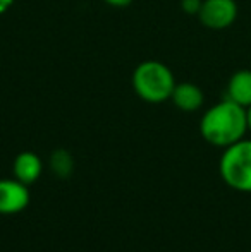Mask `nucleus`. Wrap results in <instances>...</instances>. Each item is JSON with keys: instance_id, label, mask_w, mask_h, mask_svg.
Returning <instances> with one entry per match:
<instances>
[{"instance_id": "1", "label": "nucleus", "mask_w": 251, "mask_h": 252, "mask_svg": "<svg viewBox=\"0 0 251 252\" xmlns=\"http://www.w3.org/2000/svg\"><path fill=\"white\" fill-rule=\"evenodd\" d=\"M248 132L246 108L229 98L210 106L200 120V134L208 144L217 148H229L245 139Z\"/></svg>"}, {"instance_id": "2", "label": "nucleus", "mask_w": 251, "mask_h": 252, "mask_svg": "<svg viewBox=\"0 0 251 252\" xmlns=\"http://www.w3.org/2000/svg\"><path fill=\"white\" fill-rule=\"evenodd\" d=\"M133 88L136 94L146 103H162L171 100L176 88L172 70L157 60L140 63L133 72Z\"/></svg>"}, {"instance_id": "3", "label": "nucleus", "mask_w": 251, "mask_h": 252, "mask_svg": "<svg viewBox=\"0 0 251 252\" xmlns=\"http://www.w3.org/2000/svg\"><path fill=\"white\" fill-rule=\"evenodd\" d=\"M218 173L227 187L251 194V139H241L225 148L218 161Z\"/></svg>"}, {"instance_id": "4", "label": "nucleus", "mask_w": 251, "mask_h": 252, "mask_svg": "<svg viewBox=\"0 0 251 252\" xmlns=\"http://www.w3.org/2000/svg\"><path fill=\"white\" fill-rule=\"evenodd\" d=\"M198 17L208 30H225L238 17V3L234 0H203Z\"/></svg>"}, {"instance_id": "5", "label": "nucleus", "mask_w": 251, "mask_h": 252, "mask_svg": "<svg viewBox=\"0 0 251 252\" xmlns=\"http://www.w3.org/2000/svg\"><path fill=\"white\" fill-rule=\"evenodd\" d=\"M31 199L26 184L17 179H0V215H17Z\"/></svg>"}, {"instance_id": "6", "label": "nucleus", "mask_w": 251, "mask_h": 252, "mask_svg": "<svg viewBox=\"0 0 251 252\" xmlns=\"http://www.w3.org/2000/svg\"><path fill=\"white\" fill-rule=\"evenodd\" d=\"M12 172L14 179L19 182L31 186L40 179L41 172H43V163H41L40 156L33 151H23L16 156L12 163Z\"/></svg>"}, {"instance_id": "7", "label": "nucleus", "mask_w": 251, "mask_h": 252, "mask_svg": "<svg viewBox=\"0 0 251 252\" xmlns=\"http://www.w3.org/2000/svg\"><path fill=\"white\" fill-rule=\"evenodd\" d=\"M172 103L182 112H196L201 108L205 101L203 91L193 83H179L176 84L171 96Z\"/></svg>"}, {"instance_id": "8", "label": "nucleus", "mask_w": 251, "mask_h": 252, "mask_svg": "<svg viewBox=\"0 0 251 252\" xmlns=\"http://www.w3.org/2000/svg\"><path fill=\"white\" fill-rule=\"evenodd\" d=\"M238 105L248 108L251 106V70H236L227 83V96Z\"/></svg>"}, {"instance_id": "9", "label": "nucleus", "mask_w": 251, "mask_h": 252, "mask_svg": "<svg viewBox=\"0 0 251 252\" xmlns=\"http://www.w3.org/2000/svg\"><path fill=\"white\" fill-rule=\"evenodd\" d=\"M50 166L59 177H62V179L64 177H69L74 168L72 156H71L66 150H57L50 156Z\"/></svg>"}, {"instance_id": "10", "label": "nucleus", "mask_w": 251, "mask_h": 252, "mask_svg": "<svg viewBox=\"0 0 251 252\" xmlns=\"http://www.w3.org/2000/svg\"><path fill=\"white\" fill-rule=\"evenodd\" d=\"M201 3L203 0H182L181 2V7L186 14H200V9H201Z\"/></svg>"}, {"instance_id": "11", "label": "nucleus", "mask_w": 251, "mask_h": 252, "mask_svg": "<svg viewBox=\"0 0 251 252\" xmlns=\"http://www.w3.org/2000/svg\"><path fill=\"white\" fill-rule=\"evenodd\" d=\"M104 2L112 7H127L133 0H104Z\"/></svg>"}, {"instance_id": "12", "label": "nucleus", "mask_w": 251, "mask_h": 252, "mask_svg": "<svg viewBox=\"0 0 251 252\" xmlns=\"http://www.w3.org/2000/svg\"><path fill=\"white\" fill-rule=\"evenodd\" d=\"M12 3H14V0H0V14L7 12V10L12 7Z\"/></svg>"}, {"instance_id": "13", "label": "nucleus", "mask_w": 251, "mask_h": 252, "mask_svg": "<svg viewBox=\"0 0 251 252\" xmlns=\"http://www.w3.org/2000/svg\"><path fill=\"white\" fill-rule=\"evenodd\" d=\"M246 119H248V130L251 132V106L246 108Z\"/></svg>"}]
</instances>
